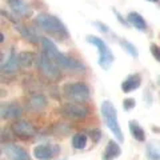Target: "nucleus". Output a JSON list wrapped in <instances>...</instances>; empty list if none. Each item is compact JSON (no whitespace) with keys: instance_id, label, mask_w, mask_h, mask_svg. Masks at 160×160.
Instances as JSON below:
<instances>
[{"instance_id":"nucleus-12","label":"nucleus","mask_w":160,"mask_h":160,"mask_svg":"<svg viewBox=\"0 0 160 160\" xmlns=\"http://www.w3.org/2000/svg\"><path fill=\"white\" fill-rule=\"evenodd\" d=\"M6 153L11 160H29V153L18 144H6Z\"/></svg>"},{"instance_id":"nucleus-13","label":"nucleus","mask_w":160,"mask_h":160,"mask_svg":"<svg viewBox=\"0 0 160 160\" xmlns=\"http://www.w3.org/2000/svg\"><path fill=\"white\" fill-rule=\"evenodd\" d=\"M22 115V108L19 104L16 103H7V104H2V112L0 116L3 120H11V119H16Z\"/></svg>"},{"instance_id":"nucleus-16","label":"nucleus","mask_w":160,"mask_h":160,"mask_svg":"<svg viewBox=\"0 0 160 160\" xmlns=\"http://www.w3.org/2000/svg\"><path fill=\"white\" fill-rule=\"evenodd\" d=\"M120 153H122V149H120V146L118 144V142L109 140L106 149H104L103 160H115L120 156Z\"/></svg>"},{"instance_id":"nucleus-21","label":"nucleus","mask_w":160,"mask_h":160,"mask_svg":"<svg viewBox=\"0 0 160 160\" xmlns=\"http://www.w3.org/2000/svg\"><path fill=\"white\" fill-rule=\"evenodd\" d=\"M87 143H88V138H87V135L83 132L75 133L71 140V144L75 149H84L87 147Z\"/></svg>"},{"instance_id":"nucleus-5","label":"nucleus","mask_w":160,"mask_h":160,"mask_svg":"<svg viewBox=\"0 0 160 160\" xmlns=\"http://www.w3.org/2000/svg\"><path fill=\"white\" fill-rule=\"evenodd\" d=\"M86 40H87L88 43L93 44V46L98 48V53H99L98 64L104 69V71H108L109 67L112 66L115 58H113L112 51H111V49H109V47L107 46V43L104 42L102 38L93 36V35H88V36L86 38Z\"/></svg>"},{"instance_id":"nucleus-31","label":"nucleus","mask_w":160,"mask_h":160,"mask_svg":"<svg viewBox=\"0 0 160 160\" xmlns=\"http://www.w3.org/2000/svg\"><path fill=\"white\" fill-rule=\"evenodd\" d=\"M159 83H160V76H159Z\"/></svg>"},{"instance_id":"nucleus-29","label":"nucleus","mask_w":160,"mask_h":160,"mask_svg":"<svg viewBox=\"0 0 160 160\" xmlns=\"http://www.w3.org/2000/svg\"><path fill=\"white\" fill-rule=\"evenodd\" d=\"M0 36H2V39H0V42H2V43H3V42H4V33L2 32V35H0Z\"/></svg>"},{"instance_id":"nucleus-11","label":"nucleus","mask_w":160,"mask_h":160,"mask_svg":"<svg viewBox=\"0 0 160 160\" xmlns=\"http://www.w3.org/2000/svg\"><path fill=\"white\" fill-rule=\"evenodd\" d=\"M8 7L11 8L12 13L18 18H27L28 15H31V9L23 0H6Z\"/></svg>"},{"instance_id":"nucleus-8","label":"nucleus","mask_w":160,"mask_h":160,"mask_svg":"<svg viewBox=\"0 0 160 160\" xmlns=\"http://www.w3.org/2000/svg\"><path fill=\"white\" fill-rule=\"evenodd\" d=\"M11 129L15 136H19L22 139H31L36 133V128L28 120H15L12 123Z\"/></svg>"},{"instance_id":"nucleus-1","label":"nucleus","mask_w":160,"mask_h":160,"mask_svg":"<svg viewBox=\"0 0 160 160\" xmlns=\"http://www.w3.org/2000/svg\"><path fill=\"white\" fill-rule=\"evenodd\" d=\"M40 43H42L43 53L46 55L48 59H51L60 69H67V71H84L83 63H80L79 60L73 59L71 56H67V55H64L63 52H60L56 48V46H55V43L49 38H42Z\"/></svg>"},{"instance_id":"nucleus-19","label":"nucleus","mask_w":160,"mask_h":160,"mask_svg":"<svg viewBox=\"0 0 160 160\" xmlns=\"http://www.w3.org/2000/svg\"><path fill=\"white\" fill-rule=\"evenodd\" d=\"M128 128H129V132H131L132 138L135 140H138L140 143H144V140H146V132H144V129L142 128V126H140L136 120H131V122L128 123Z\"/></svg>"},{"instance_id":"nucleus-6","label":"nucleus","mask_w":160,"mask_h":160,"mask_svg":"<svg viewBox=\"0 0 160 160\" xmlns=\"http://www.w3.org/2000/svg\"><path fill=\"white\" fill-rule=\"evenodd\" d=\"M60 113L67 119L72 120H80L84 119L89 113L88 107H86L83 103H73V102H67L60 107Z\"/></svg>"},{"instance_id":"nucleus-27","label":"nucleus","mask_w":160,"mask_h":160,"mask_svg":"<svg viewBox=\"0 0 160 160\" xmlns=\"http://www.w3.org/2000/svg\"><path fill=\"white\" fill-rule=\"evenodd\" d=\"M112 11H113V13H115V15H116V19L119 20V23H120V24H123L124 27H129V23H128V20H126V19H124V18L122 16V15H120V13L118 12V9H115V8H113Z\"/></svg>"},{"instance_id":"nucleus-25","label":"nucleus","mask_w":160,"mask_h":160,"mask_svg":"<svg viewBox=\"0 0 160 160\" xmlns=\"http://www.w3.org/2000/svg\"><path fill=\"white\" fill-rule=\"evenodd\" d=\"M89 136H91L93 143H99V140L102 139V131H100V129H96V128L91 129V131H89Z\"/></svg>"},{"instance_id":"nucleus-23","label":"nucleus","mask_w":160,"mask_h":160,"mask_svg":"<svg viewBox=\"0 0 160 160\" xmlns=\"http://www.w3.org/2000/svg\"><path fill=\"white\" fill-rule=\"evenodd\" d=\"M119 44L123 47V49L129 55V56H132V58H135V59L139 58V51H138V48L135 47L131 42H128V40H126V39H120V40H119Z\"/></svg>"},{"instance_id":"nucleus-24","label":"nucleus","mask_w":160,"mask_h":160,"mask_svg":"<svg viewBox=\"0 0 160 160\" xmlns=\"http://www.w3.org/2000/svg\"><path fill=\"white\" fill-rule=\"evenodd\" d=\"M149 51H151V55L153 56V59L160 63V47L156 46V44H151L149 46Z\"/></svg>"},{"instance_id":"nucleus-14","label":"nucleus","mask_w":160,"mask_h":160,"mask_svg":"<svg viewBox=\"0 0 160 160\" xmlns=\"http://www.w3.org/2000/svg\"><path fill=\"white\" fill-rule=\"evenodd\" d=\"M140 84H142V76L139 73H131L123 80L122 91L124 93H129L135 91V89H138L140 87Z\"/></svg>"},{"instance_id":"nucleus-10","label":"nucleus","mask_w":160,"mask_h":160,"mask_svg":"<svg viewBox=\"0 0 160 160\" xmlns=\"http://www.w3.org/2000/svg\"><path fill=\"white\" fill-rule=\"evenodd\" d=\"M27 106L32 112H40L48 106V100L43 93H32L27 99Z\"/></svg>"},{"instance_id":"nucleus-4","label":"nucleus","mask_w":160,"mask_h":160,"mask_svg":"<svg viewBox=\"0 0 160 160\" xmlns=\"http://www.w3.org/2000/svg\"><path fill=\"white\" fill-rule=\"evenodd\" d=\"M63 96L68 102L73 103H84L91 96L89 88L86 83L75 82V83H66L62 88Z\"/></svg>"},{"instance_id":"nucleus-28","label":"nucleus","mask_w":160,"mask_h":160,"mask_svg":"<svg viewBox=\"0 0 160 160\" xmlns=\"http://www.w3.org/2000/svg\"><path fill=\"white\" fill-rule=\"evenodd\" d=\"M93 24L96 26V28L99 29V31H100V32H103V33H107V32L109 31V28H108L104 23H102V22H93Z\"/></svg>"},{"instance_id":"nucleus-9","label":"nucleus","mask_w":160,"mask_h":160,"mask_svg":"<svg viewBox=\"0 0 160 160\" xmlns=\"http://www.w3.org/2000/svg\"><path fill=\"white\" fill-rule=\"evenodd\" d=\"M60 152V147L52 143L39 144L33 148V156L39 160H51Z\"/></svg>"},{"instance_id":"nucleus-2","label":"nucleus","mask_w":160,"mask_h":160,"mask_svg":"<svg viewBox=\"0 0 160 160\" xmlns=\"http://www.w3.org/2000/svg\"><path fill=\"white\" fill-rule=\"evenodd\" d=\"M33 22L39 28H42L43 31H46L47 33H49L51 36H55L56 39L66 40L69 38V32H68L67 27L64 26V23L59 18L53 16V15L39 13L38 16L35 18Z\"/></svg>"},{"instance_id":"nucleus-7","label":"nucleus","mask_w":160,"mask_h":160,"mask_svg":"<svg viewBox=\"0 0 160 160\" xmlns=\"http://www.w3.org/2000/svg\"><path fill=\"white\" fill-rule=\"evenodd\" d=\"M36 67L40 71V73L43 76H46L47 79H58L60 76V68L55 64L51 59H48L46 55L43 52L38 55V59H36Z\"/></svg>"},{"instance_id":"nucleus-20","label":"nucleus","mask_w":160,"mask_h":160,"mask_svg":"<svg viewBox=\"0 0 160 160\" xmlns=\"http://www.w3.org/2000/svg\"><path fill=\"white\" fill-rule=\"evenodd\" d=\"M20 68H31L33 63H36V55L29 51H23L18 55Z\"/></svg>"},{"instance_id":"nucleus-15","label":"nucleus","mask_w":160,"mask_h":160,"mask_svg":"<svg viewBox=\"0 0 160 160\" xmlns=\"http://www.w3.org/2000/svg\"><path fill=\"white\" fill-rule=\"evenodd\" d=\"M20 68L19 66V58L16 52L11 49L7 56L6 63H2V71L3 72H7V73H12V72H16L18 69Z\"/></svg>"},{"instance_id":"nucleus-22","label":"nucleus","mask_w":160,"mask_h":160,"mask_svg":"<svg viewBox=\"0 0 160 160\" xmlns=\"http://www.w3.org/2000/svg\"><path fill=\"white\" fill-rule=\"evenodd\" d=\"M146 152H147V158L148 160H160V147L159 144L149 142L146 147Z\"/></svg>"},{"instance_id":"nucleus-30","label":"nucleus","mask_w":160,"mask_h":160,"mask_svg":"<svg viewBox=\"0 0 160 160\" xmlns=\"http://www.w3.org/2000/svg\"><path fill=\"white\" fill-rule=\"evenodd\" d=\"M147 2H151V3H158L159 0H147Z\"/></svg>"},{"instance_id":"nucleus-18","label":"nucleus","mask_w":160,"mask_h":160,"mask_svg":"<svg viewBox=\"0 0 160 160\" xmlns=\"http://www.w3.org/2000/svg\"><path fill=\"white\" fill-rule=\"evenodd\" d=\"M127 20H128V23L131 24V26H133L135 28L138 29V31H142V32L147 31V23H146L144 18L139 12H135V11L129 12L128 16H127Z\"/></svg>"},{"instance_id":"nucleus-17","label":"nucleus","mask_w":160,"mask_h":160,"mask_svg":"<svg viewBox=\"0 0 160 160\" xmlns=\"http://www.w3.org/2000/svg\"><path fill=\"white\" fill-rule=\"evenodd\" d=\"M15 28L18 29V31L20 32V35L26 39V40H28L29 43H32V44H36L39 40H42L39 38V35L33 31V29L31 28V27H27V26H22V24H15Z\"/></svg>"},{"instance_id":"nucleus-3","label":"nucleus","mask_w":160,"mask_h":160,"mask_svg":"<svg viewBox=\"0 0 160 160\" xmlns=\"http://www.w3.org/2000/svg\"><path fill=\"white\" fill-rule=\"evenodd\" d=\"M100 113L103 116V120L106 123V126L108 127V129L113 133V136L118 139V142L122 143L124 140L122 128L119 126L118 122V113H116V108H115L113 104L109 102V100H104L100 106Z\"/></svg>"},{"instance_id":"nucleus-26","label":"nucleus","mask_w":160,"mask_h":160,"mask_svg":"<svg viewBox=\"0 0 160 160\" xmlns=\"http://www.w3.org/2000/svg\"><path fill=\"white\" fill-rule=\"evenodd\" d=\"M135 104H136V103H135V100L131 99V98L123 100V108L126 109V111H129V109H132V108L135 107Z\"/></svg>"}]
</instances>
